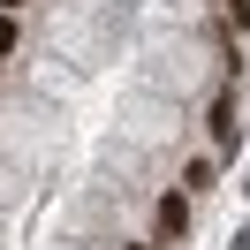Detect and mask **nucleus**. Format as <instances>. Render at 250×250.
Instances as JSON below:
<instances>
[{
	"label": "nucleus",
	"mask_w": 250,
	"mask_h": 250,
	"mask_svg": "<svg viewBox=\"0 0 250 250\" xmlns=\"http://www.w3.org/2000/svg\"><path fill=\"white\" fill-rule=\"evenodd\" d=\"M159 235H167V243H174V235H189V197H182V189L159 197Z\"/></svg>",
	"instance_id": "nucleus-1"
},
{
	"label": "nucleus",
	"mask_w": 250,
	"mask_h": 250,
	"mask_svg": "<svg viewBox=\"0 0 250 250\" xmlns=\"http://www.w3.org/2000/svg\"><path fill=\"white\" fill-rule=\"evenodd\" d=\"M212 144L235 152V99H212Z\"/></svg>",
	"instance_id": "nucleus-2"
},
{
	"label": "nucleus",
	"mask_w": 250,
	"mask_h": 250,
	"mask_svg": "<svg viewBox=\"0 0 250 250\" xmlns=\"http://www.w3.org/2000/svg\"><path fill=\"white\" fill-rule=\"evenodd\" d=\"M16 53V16H0V61Z\"/></svg>",
	"instance_id": "nucleus-3"
},
{
	"label": "nucleus",
	"mask_w": 250,
	"mask_h": 250,
	"mask_svg": "<svg viewBox=\"0 0 250 250\" xmlns=\"http://www.w3.org/2000/svg\"><path fill=\"white\" fill-rule=\"evenodd\" d=\"M0 8H8V16H16V8H23V0H0Z\"/></svg>",
	"instance_id": "nucleus-4"
},
{
	"label": "nucleus",
	"mask_w": 250,
	"mask_h": 250,
	"mask_svg": "<svg viewBox=\"0 0 250 250\" xmlns=\"http://www.w3.org/2000/svg\"><path fill=\"white\" fill-rule=\"evenodd\" d=\"M129 250H152V243H129Z\"/></svg>",
	"instance_id": "nucleus-5"
}]
</instances>
